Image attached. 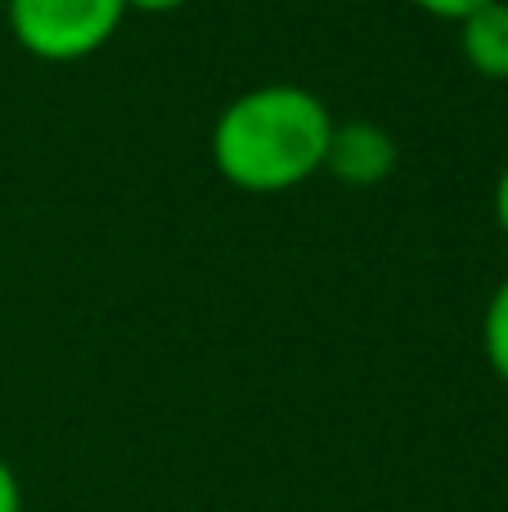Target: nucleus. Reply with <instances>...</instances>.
<instances>
[{
	"mask_svg": "<svg viewBox=\"0 0 508 512\" xmlns=\"http://www.w3.org/2000/svg\"><path fill=\"white\" fill-rule=\"evenodd\" d=\"M338 117L297 81H261L234 95L212 122V167L239 194L275 198L324 176V153Z\"/></svg>",
	"mask_w": 508,
	"mask_h": 512,
	"instance_id": "f257e3e1",
	"label": "nucleus"
},
{
	"mask_svg": "<svg viewBox=\"0 0 508 512\" xmlns=\"http://www.w3.org/2000/svg\"><path fill=\"white\" fill-rule=\"evenodd\" d=\"M126 0H5V27L41 63L95 59L126 23Z\"/></svg>",
	"mask_w": 508,
	"mask_h": 512,
	"instance_id": "f03ea898",
	"label": "nucleus"
},
{
	"mask_svg": "<svg viewBox=\"0 0 508 512\" xmlns=\"http://www.w3.org/2000/svg\"><path fill=\"white\" fill-rule=\"evenodd\" d=\"M401 167V144L378 122H333L329 153H324V176H333L342 189H378Z\"/></svg>",
	"mask_w": 508,
	"mask_h": 512,
	"instance_id": "7ed1b4c3",
	"label": "nucleus"
},
{
	"mask_svg": "<svg viewBox=\"0 0 508 512\" xmlns=\"http://www.w3.org/2000/svg\"><path fill=\"white\" fill-rule=\"evenodd\" d=\"M459 27V54L473 68V77L508 86V0L473 9Z\"/></svg>",
	"mask_w": 508,
	"mask_h": 512,
	"instance_id": "20e7f679",
	"label": "nucleus"
},
{
	"mask_svg": "<svg viewBox=\"0 0 508 512\" xmlns=\"http://www.w3.org/2000/svg\"><path fill=\"white\" fill-rule=\"evenodd\" d=\"M482 355L491 364V373L508 387V274L495 283V292L486 297L482 310Z\"/></svg>",
	"mask_w": 508,
	"mask_h": 512,
	"instance_id": "39448f33",
	"label": "nucleus"
},
{
	"mask_svg": "<svg viewBox=\"0 0 508 512\" xmlns=\"http://www.w3.org/2000/svg\"><path fill=\"white\" fill-rule=\"evenodd\" d=\"M419 14H428V18H437V23H464L473 9H482V5H491V0H410Z\"/></svg>",
	"mask_w": 508,
	"mask_h": 512,
	"instance_id": "423d86ee",
	"label": "nucleus"
},
{
	"mask_svg": "<svg viewBox=\"0 0 508 512\" xmlns=\"http://www.w3.org/2000/svg\"><path fill=\"white\" fill-rule=\"evenodd\" d=\"M0 512H23V481L5 454H0Z\"/></svg>",
	"mask_w": 508,
	"mask_h": 512,
	"instance_id": "0eeeda50",
	"label": "nucleus"
},
{
	"mask_svg": "<svg viewBox=\"0 0 508 512\" xmlns=\"http://www.w3.org/2000/svg\"><path fill=\"white\" fill-rule=\"evenodd\" d=\"M491 216H495V230H500V239L508 243V162H504L500 176H495V189H491Z\"/></svg>",
	"mask_w": 508,
	"mask_h": 512,
	"instance_id": "6e6552de",
	"label": "nucleus"
},
{
	"mask_svg": "<svg viewBox=\"0 0 508 512\" xmlns=\"http://www.w3.org/2000/svg\"><path fill=\"white\" fill-rule=\"evenodd\" d=\"M189 0H126V9L131 14H149V18H162V14H176V9H185Z\"/></svg>",
	"mask_w": 508,
	"mask_h": 512,
	"instance_id": "1a4fd4ad",
	"label": "nucleus"
},
{
	"mask_svg": "<svg viewBox=\"0 0 508 512\" xmlns=\"http://www.w3.org/2000/svg\"><path fill=\"white\" fill-rule=\"evenodd\" d=\"M338 5H365V0H338Z\"/></svg>",
	"mask_w": 508,
	"mask_h": 512,
	"instance_id": "9d476101",
	"label": "nucleus"
}]
</instances>
